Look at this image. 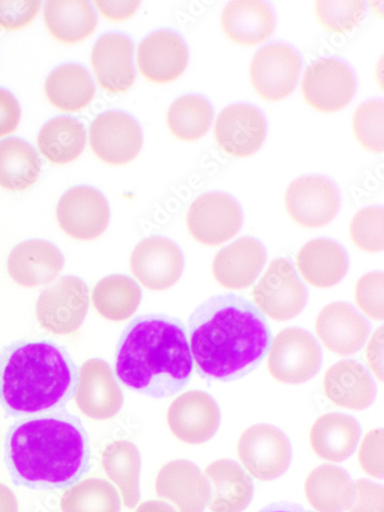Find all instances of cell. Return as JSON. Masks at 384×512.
Segmentation results:
<instances>
[{"label": "cell", "instance_id": "51", "mask_svg": "<svg viewBox=\"0 0 384 512\" xmlns=\"http://www.w3.org/2000/svg\"><path fill=\"white\" fill-rule=\"evenodd\" d=\"M136 512H176V510L172 505L166 502L152 500L141 504Z\"/></svg>", "mask_w": 384, "mask_h": 512}, {"label": "cell", "instance_id": "4", "mask_svg": "<svg viewBox=\"0 0 384 512\" xmlns=\"http://www.w3.org/2000/svg\"><path fill=\"white\" fill-rule=\"evenodd\" d=\"M78 379L71 355L53 340H19L0 352V405L11 415L64 409Z\"/></svg>", "mask_w": 384, "mask_h": 512}, {"label": "cell", "instance_id": "26", "mask_svg": "<svg viewBox=\"0 0 384 512\" xmlns=\"http://www.w3.org/2000/svg\"><path fill=\"white\" fill-rule=\"evenodd\" d=\"M324 392L335 405L360 411L372 404L375 384L361 363L344 360L331 366L325 373Z\"/></svg>", "mask_w": 384, "mask_h": 512}, {"label": "cell", "instance_id": "17", "mask_svg": "<svg viewBox=\"0 0 384 512\" xmlns=\"http://www.w3.org/2000/svg\"><path fill=\"white\" fill-rule=\"evenodd\" d=\"M75 401L85 416L95 420H107L118 414L124 397L108 362L91 359L83 363Z\"/></svg>", "mask_w": 384, "mask_h": 512}, {"label": "cell", "instance_id": "15", "mask_svg": "<svg viewBox=\"0 0 384 512\" xmlns=\"http://www.w3.org/2000/svg\"><path fill=\"white\" fill-rule=\"evenodd\" d=\"M90 143L102 161L121 165L133 161L139 155L143 135L139 123L131 115L108 111L93 121Z\"/></svg>", "mask_w": 384, "mask_h": 512}, {"label": "cell", "instance_id": "21", "mask_svg": "<svg viewBox=\"0 0 384 512\" xmlns=\"http://www.w3.org/2000/svg\"><path fill=\"white\" fill-rule=\"evenodd\" d=\"M65 266L63 252L52 242L28 240L10 253L8 272L19 285L27 288L52 283Z\"/></svg>", "mask_w": 384, "mask_h": 512}, {"label": "cell", "instance_id": "41", "mask_svg": "<svg viewBox=\"0 0 384 512\" xmlns=\"http://www.w3.org/2000/svg\"><path fill=\"white\" fill-rule=\"evenodd\" d=\"M383 210L367 207L356 213L350 226L354 244L362 251L377 253L383 249Z\"/></svg>", "mask_w": 384, "mask_h": 512}, {"label": "cell", "instance_id": "50", "mask_svg": "<svg viewBox=\"0 0 384 512\" xmlns=\"http://www.w3.org/2000/svg\"><path fill=\"white\" fill-rule=\"evenodd\" d=\"M260 512H313L302 505L288 503V502H280L274 503L267 507H265Z\"/></svg>", "mask_w": 384, "mask_h": 512}, {"label": "cell", "instance_id": "11", "mask_svg": "<svg viewBox=\"0 0 384 512\" xmlns=\"http://www.w3.org/2000/svg\"><path fill=\"white\" fill-rule=\"evenodd\" d=\"M356 81L351 69L335 59L311 64L302 80V94L314 110L334 113L343 110L354 98Z\"/></svg>", "mask_w": 384, "mask_h": 512}, {"label": "cell", "instance_id": "23", "mask_svg": "<svg viewBox=\"0 0 384 512\" xmlns=\"http://www.w3.org/2000/svg\"><path fill=\"white\" fill-rule=\"evenodd\" d=\"M189 61L183 39L172 31L161 30L146 37L139 47L138 65L145 78L169 83L180 78Z\"/></svg>", "mask_w": 384, "mask_h": 512}, {"label": "cell", "instance_id": "45", "mask_svg": "<svg viewBox=\"0 0 384 512\" xmlns=\"http://www.w3.org/2000/svg\"><path fill=\"white\" fill-rule=\"evenodd\" d=\"M349 512H383V489L371 481L361 479L354 483Z\"/></svg>", "mask_w": 384, "mask_h": 512}, {"label": "cell", "instance_id": "7", "mask_svg": "<svg viewBox=\"0 0 384 512\" xmlns=\"http://www.w3.org/2000/svg\"><path fill=\"white\" fill-rule=\"evenodd\" d=\"M252 297L263 314L275 321H287L304 311L308 291L291 262L277 259L254 287Z\"/></svg>", "mask_w": 384, "mask_h": 512}, {"label": "cell", "instance_id": "2", "mask_svg": "<svg viewBox=\"0 0 384 512\" xmlns=\"http://www.w3.org/2000/svg\"><path fill=\"white\" fill-rule=\"evenodd\" d=\"M7 459L18 485L71 488L91 469L89 436L80 418L65 409L36 414L13 425Z\"/></svg>", "mask_w": 384, "mask_h": 512}, {"label": "cell", "instance_id": "19", "mask_svg": "<svg viewBox=\"0 0 384 512\" xmlns=\"http://www.w3.org/2000/svg\"><path fill=\"white\" fill-rule=\"evenodd\" d=\"M155 488L160 498L174 502L180 512H203L212 494L206 475L186 459L166 463L156 478Z\"/></svg>", "mask_w": 384, "mask_h": 512}, {"label": "cell", "instance_id": "18", "mask_svg": "<svg viewBox=\"0 0 384 512\" xmlns=\"http://www.w3.org/2000/svg\"><path fill=\"white\" fill-rule=\"evenodd\" d=\"M263 114L246 104H235L223 110L216 121L215 137L225 153L238 158L258 152L266 138Z\"/></svg>", "mask_w": 384, "mask_h": 512}, {"label": "cell", "instance_id": "47", "mask_svg": "<svg viewBox=\"0 0 384 512\" xmlns=\"http://www.w3.org/2000/svg\"><path fill=\"white\" fill-rule=\"evenodd\" d=\"M100 13L108 20L119 22L133 17L140 7V2H95Z\"/></svg>", "mask_w": 384, "mask_h": 512}, {"label": "cell", "instance_id": "24", "mask_svg": "<svg viewBox=\"0 0 384 512\" xmlns=\"http://www.w3.org/2000/svg\"><path fill=\"white\" fill-rule=\"evenodd\" d=\"M267 260L263 244L254 238L243 237L224 247L212 264L216 281L231 290L251 286L262 273Z\"/></svg>", "mask_w": 384, "mask_h": 512}, {"label": "cell", "instance_id": "22", "mask_svg": "<svg viewBox=\"0 0 384 512\" xmlns=\"http://www.w3.org/2000/svg\"><path fill=\"white\" fill-rule=\"evenodd\" d=\"M134 46L130 38L106 34L98 39L92 53V65L100 87L111 94H121L133 87L136 70Z\"/></svg>", "mask_w": 384, "mask_h": 512}, {"label": "cell", "instance_id": "29", "mask_svg": "<svg viewBox=\"0 0 384 512\" xmlns=\"http://www.w3.org/2000/svg\"><path fill=\"white\" fill-rule=\"evenodd\" d=\"M296 259L303 278L317 288L335 286L345 278L349 268L345 249L328 239L308 242Z\"/></svg>", "mask_w": 384, "mask_h": 512}, {"label": "cell", "instance_id": "6", "mask_svg": "<svg viewBox=\"0 0 384 512\" xmlns=\"http://www.w3.org/2000/svg\"><path fill=\"white\" fill-rule=\"evenodd\" d=\"M238 455L253 478L267 482L288 471L292 451L287 436L281 430L274 425L260 423L250 426L242 434Z\"/></svg>", "mask_w": 384, "mask_h": 512}, {"label": "cell", "instance_id": "44", "mask_svg": "<svg viewBox=\"0 0 384 512\" xmlns=\"http://www.w3.org/2000/svg\"><path fill=\"white\" fill-rule=\"evenodd\" d=\"M41 8L39 0L0 2V28L19 30L29 25Z\"/></svg>", "mask_w": 384, "mask_h": 512}, {"label": "cell", "instance_id": "13", "mask_svg": "<svg viewBox=\"0 0 384 512\" xmlns=\"http://www.w3.org/2000/svg\"><path fill=\"white\" fill-rule=\"evenodd\" d=\"M131 268L134 276L146 288L163 291L181 279L185 269L184 254L174 241L151 236L135 247Z\"/></svg>", "mask_w": 384, "mask_h": 512}, {"label": "cell", "instance_id": "35", "mask_svg": "<svg viewBox=\"0 0 384 512\" xmlns=\"http://www.w3.org/2000/svg\"><path fill=\"white\" fill-rule=\"evenodd\" d=\"M40 173L41 163L32 146L17 138L0 142V187L25 191L39 180Z\"/></svg>", "mask_w": 384, "mask_h": 512}, {"label": "cell", "instance_id": "31", "mask_svg": "<svg viewBox=\"0 0 384 512\" xmlns=\"http://www.w3.org/2000/svg\"><path fill=\"white\" fill-rule=\"evenodd\" d=\"M45 20L51 34L64 45H75L91 36L97 28L96 13L85 0H50Z\"/></svg>", "mask_w": 384, "mask_h": 512}, {"label": "cell", "instance_id": "8", "mask_svg": "<svg viewBox=\"0 0 384 512\" xmlns=\"http://www.w3.org/2000/svg\"><path fill=\"white\" fill-rule=\"evenodd\" d=\"M322 351L311 333L302 328L282 330L273 340L268 370L285 384H301L317 375Z\"/></svg>", "mask_w": 384, "mask_h": 512}, {"label": "cell", "instance_id": "32", "mask_svg": "<svg viewBox=\"0 0 384 512\" xmlns=\"http://www.w3.org/2000/svg\"><path fill=\"white\" fill-rule=\"evenodd\" d=\"M50 103L64 112H78L87 108L96 95L94 81L87 70L67 64L54 70L45 87Z\"/></svg>", "mask_w": 384, "mask_h": 512}, {"label": "cell", "instance_id": "30", "mask_svg": "<svg viewBox=\"0 0 384 512\" xmlns=\"http://www.w3.org/2000/svg\"><path fill=\"white\" fill-rule=\"evenodd\" d=\"M305 494L318 512H345L353 499L354 483L344 468L323 464L308 476Z\"/></svg>", "mask_w": 384, "mask_h": 512}, {"label": "cell", "instance_id": "37", "mask_svg": "<svg viewBox=\"0 0 384 512\" xmlns=\"http://www.w3.org/2000/svg\"><path fill=\"white\" fill-rule=\"evenodd\" d=\"M213 111L200 96L189 95L176 100L167 112V125L177 139L195 142L203 138L211 126Z\"/></svg>", "mask_w": 384, "mask_h": 512}, {"label": "cell", "instance_id": "36", "mask_svg": "<svg viewBox=\"0 0 384 512\" xmlns=\"http://www.w3.org/2000/svg\"><path fill=\"white\" fill-rule=\"evenodd\" d=\"M37 145L39 152L56 164L76 160L87 144L84 126L71 117H58L41 128Z\"/></svg>", "mask_w": 384, "mask_h": 512}, {"label": "cell", "instance_id": "39", "mask_svg": "<svg viewBox=\"0 0 384 512\" xmlns=\"http://www.w3.org/2000/svg\"><path fill=\"white\" fill-rule=\"evenodd\" d=\"M365 13L362 0L331 2L318 0L315 15L320 25L331 33L344 34L352 31L360 23Z\"/></svg>", "mask_w": 384, "mask_h": 512}, {"label": "cell", "instance_id": "48", "mask_svg": "<svg viewBox=\"0 0 384 512\" xmlns=\"http://www.w3.org/2000/svg\"><path fill=\"white\" fill-rule=\"evenodd\" d=\"M367 362L375 376L383 380V327L376 330L366 350Z\"/></svg>", "mask_w": 384, "mask_h": 512}, {"label": "cell", "instance_id": "42", "mask_svg": "<svg viewBox=\"0 0 384 512\" xmlns=\"http://www.w3.org/2000/svg\"><path fill=\"white\" fill-rule=\"evenodd\" d=\"M383 283L382 273H370L363 276L356 286L357 305L369 318L376 321L384 317Z\"/></svg>", "mask_w": 384, "mask_h": 512}, {"label": "cell", "instance_id": "14", "mask_svg": "<svg viewBox=\"0 0 384 512\" xmlns=\"http://www.w3.org/2000/svg\"><path fill=\"white\" fill-rule=\"evenodd\" d=\"M167 423L170 431L182 442L203 444L215 437L220 429V407L209 394L190 391L170 404Z\"/></svg>", "mask_w": 384, "mask_h": 512}, {"label": "cell", "instance_id": "38", "mask_svg": "<svg viewBox=\"0 0 384 512\" xmlns=\"http://www.w3.org/2000/svg\"><path fill=\"white\" fill-rule=\"evenodd\" d=\"M63 512H120L115 487L102 479H87L69 488L61 499Z\"/></svg>", "mask_w": 384, "mask_h": 512}, {"label": "cell", "instance_id": "40", "mask_svg": "<svg viewBox=\"0 0 384 512\" xmlns=\"http://www.w3.org/2000/svg\"><path fill=\"white\" fill-rule=\"evenodd\" d=\"M384 106L371 100L361 104L353 117V133L359 144L372 153H382Z\"/></svg>", "mask_w": 384, "mask_h": 512}, {"label": "cell", "instance_id": "12", "mask_svg": "<svg viewBox=\"0 0 384 512\" xmlns=\"http://www.w3.org/2000/svg\"><path fill=\"white\" fill-rule=\"evenodd\" d=\"M57 220L69 237L79 241L95 240L104 234L109 226L108 201L95 188H72L58 203Z\"/></svg>", "mask_w": 384, "mask_h": 512}, {"label": "cell", "instance_id": "28", "mask_svg": "<svg viewBox=\"0 0 384 512\" xmlns=\"http://www.w3.org/2000/svg\"><path fill=\"white\" fill-rule=\"evenodd\" d=\"M205 475L213 486L208 504L211 512H242L252 501L253 483L236 461L213 462L206 468Z\"/></svg>", "mask_w": 384, "mask_h": 512}, {"label": "cell", "instance_id": "5", "mask_svg": "<svg viewBox=\"0 0 384 512\" xmlns=\"http://www.w3.org/2000/svg\"><path fill=\"white\" fill-rule=\"evenodd\" d=\"M90 302L88 285L79 277L64 276L39 295L36 318L41 328L57 335H70L87 317Z\"/></svg>", "mask_w": 384, "mask_h": 512}, {"label": "cell", "instance_id": "46", "mask_svg": "<svg viewBox=\"0 0 384 512\" xmlns=\"http://www.w3.org/2000/svg\"><path fill=\"white\" fill-rule=\"evenodd\" d=\"M21 120V108L16 98L0 89V138L13 134Z\"/></svg>", "mask_w": 384, "mask_h": 512}, {"label": "cell", "instance_id": "43", "mask_svg": "<svg viewBox=\"0 0 384 512\" xmlns=\"http://www.w3.org/2000/svg\"><path fill=\"white\" fill-rule=\"evenodd\" d=\"M358 460L365 474L374 479L383 478V431L373 430L362 441Z\"/></svg>", "mask_w": 384, "mask_h": 512}, {"label": "cell", "instance_id": "1", "mask_svg": "<svg viewBox=\"0 0 384 512\" xmlns=\"http://www.w3.org/2000/svg\"><path fill=\"white\" fill-rule=\"evenodd\" d=\"M191 353L199 375L223 382L258 368L272 341L264 314L236 293L213 295L189 319Z\"/></svg>", "mask_w": 384, "mask_h": 512}, {"label": "cell", "instance_id": "3", "mask_svg": "<svg viewBox=\"0 0 384 512\" xmlns=\"http://www.w3.org/2000/svg\"><path fill=\"white\" fill-rule=\"evenodd\" d=\"M194 362L183 321L164 314L135 318L118 341L115 373L124 386L163 399L184 390Z\"/></svg>", "mask_w": 384, "mask_h": 512}, {"label": "cell", "instance_id": "20", "mask_svg": "<svg viewBox=\"0 0 384 512\" xmlns=\"http://www.w3.org/2000/svg\"><path fill=\"white\" fill-rule=\"evenodd\" d=\"M316 332L329 351L339 356H351L364 347L370 326L353 306L332 303L318 315Z\"/></svg>", "mask_w": 384, "mask_h": 512}, {"label": "cell", "instance_id": "27", "mask_svg": "<svg viewBox=\"0 0 384 512\" xmlns=\"http://www.w3.org/2000/svg\"><path fill=\"white\" fill-rule=\"evenodd\" d=\"M361 436V426L354 417L343 413H328L314 423L310 444L319 458L339 463L355 453Z\"/></svg>", "mask_w": 384, "mask_h": 512}, {"label": "cell", "instance_id": "33", "mask_svg": "<svg viewBox=\"0 0 384 512\" xmlns=\"http://www.w3.org/2000/svg\"><path fill=\"white\" fill-rule=\"evenodd\" d=\"M102 463L108 477L120 489L125 506L135 508L141 498L142 468L137 446L128 441L108 444L102 454Z\"/></svg>", "mask_w": 384, "mask_h": 512}, {"label": "cell", "instance_id": "25", "mask_svg": "<svg viewBox=\"0 0 384 512\" xmlns=\"http://www.w3.org/2000/svg\"><path fill=\"white\" fill-rule=\"evenodd\" d=\"M222 29L233 44L255 47L268 40L275 30L271 8L259 0H235L222 14Z\"/></svg>", "mask_w": 384, "mask_h": 512}, {"label": "cell", "instance_id": "34", "mask_svg": "<svg viewBox=\"0 0 384 512\" xmlns=\"http://www.w3.org/2000/svg\"><path fill=\"white\" fill-rule=\"evenodd\" d=\"M92 300L98 313L112 322L135 315L142 302V290L135 280L123 275L103 278L93 291Z\"/></svg>", "mask_w": 384, "mask_h": 512}, {"label": "cell", "instance_id": "10", "mask_svg": "<svg viewBox=\"0 0 384 512\" xmlns=\"http://www.w3.org/2000/svg\"><path fill=\"white\" fill-rule=\"evenodd\" d=\"M301 68V59L293 49L272 44L255 54L250 63L249 78L256 94L275 103L293 93Z\"/></svg>", "mask_w": 384, "mask_h": 512}, {"label": "cell", "instance_id": "9", "mask_svg": "<svg viewBox=\"0 0 384 512\" xmlns=\"http://www.w3.org/2000/svg\"><path fill=\"white\" fill-rule=\"evenodd\" d=\"M242 222V210L238 202L220 192L199 196L190 206L187 215L190 234L197 242L207 246L221 245L235 237Z\"/></svg>", "mask_w": 384, "mask_h": 512}, {"label": "cell", "instance_id": "49", "mask_svg": "<svg viewBox=\"0 0 384 512\" xmlns=\"http://www.w3.org/2000/svg\"><path fill=\"white\" fill-rule=\"evenodd\" d=\"M0 512H19L16 495L2 483H0Z\"/></svg>", "mask_w": 384, "mask_h": 512}, {"label": "cell", "instance_id": "16", "mask_svg": "<svg viewBox=\"0 0 384 512\" xmlns=\"http://www.w3.org/2000/svg\"><path fill=\"white\" fill-rule=\"evenodd\" d=\"M285 206L297 225L317 229L328 225L335 218L339 195L335 186L326 178H298L285 193Z\"/></svg>", "mask_w": 384, "mask_h": 512}]
</instances>
